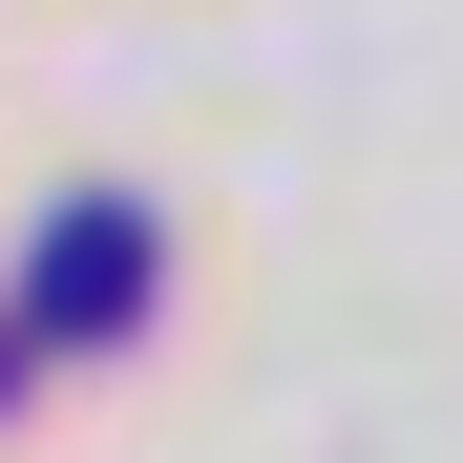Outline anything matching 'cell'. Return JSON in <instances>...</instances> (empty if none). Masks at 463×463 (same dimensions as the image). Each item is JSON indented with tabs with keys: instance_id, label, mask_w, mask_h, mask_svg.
I'll return each instance as SVG.
<instances>
[{
	"instance_id": "cell-1",
	"label": "cell",
	"mask_w": 463,
	"mask_h": 463,
	"mask_svg": "<svg viewBox=\"0 0 463 463\" xmlns=\"http://www.w3.org/2000/svg\"><path fill=\"white\" fill-rule=\"evenodd\" d=\"M147 274H169V253H147V211H127V190H63V211L22 232V337H43V358L127 337V317H147Z\"/></svg>"
},
{
	"instance_id": "cell-2",
	"label": "cell",
	"mask_w": 463,
	"mask_h": 463,
	"mask_svg": "<svg viewBox=\"0 0 463 463\" xmlns=\"http://www.w3.org/2000/svg\"><path fill=\"white\" fill-rule=\"evenodd\" d=\"M22 379H43V337H22V317H0V401H22Z\"/></svg>"
}]
</instances>
